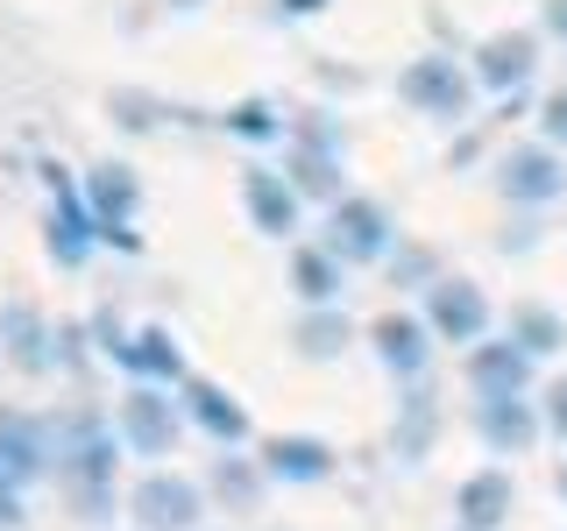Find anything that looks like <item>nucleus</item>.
<instances>
[{
	"label": "nucleus",
	"mask_w": 567,
	"mask_h": 531,
	"mask_svg": "<svg viewBox=\"0 0 567 531\" xmlns=\"http://www.w3.org/2000/svg\"><path fill=\"white\" fill-rule=\"evenodd\" d=\"M199 510H206V496L199 482H185V475H142V482L128 489V518L135 531H199Z\"/></svg>",
	"instance_id": "nucleus-3"
},
{
	"label": "nucleus",
	"mask_w": 567,
	"mask_h": 531,
	"mask_svg": "<svg viewBox=\"0 0 567 531\" xmlns=\"http://www.w3.org/2000/svg\"><path fill=\"white\" fill-rule=\"evenodd\" d=\"M171 8H199V0H171Z\"/></svg>",
	"instance_id": "nucleus-34"
},
{
	"label": "nucleus",
	"mask_w": 567,
	"mask_h": 531,
	"mask_svg": "<svg viewBox=\"0 0 567 531\" xmlns=\"http://www.w3.org/2000/svg\"><path fill=\"white\" fill-rule=\"evenodd\" d=\"M85 206H93V220H100V241H114V248H142L135 241V206H142V185H135V170L128 164H93L85 170Z\"/></svg>",
	"instance_id": "nucleus-8"
},
{
	"label": "nucleus",
	"mask_w": 567,
	"mask_h": 531,
	"mask_svg": "<svg viewBox=\"0 0 567 531\" xmlns=\"http://www.w3.org/2000/svg\"><path fill=\"white\" fill-rule=\"evenodd\" d=\"M468 383H475V397H525L532 354L518 341H475L468 347Z\"/></svg>",
	"instance_id": "nucleus-12"
},
{
	"label": "nucleus",
	"mask_w": 567,
	"mask_h": 531,
	"mask_svg": "<svg viewBox=\"0 0 567 531\" xmlns=\"http://www.w3.org/2000/svg\"><path fill=\"white\" fill-rule=\"evenodd\" d=\"M241 206H248V220H256L262 235H291L298 227V191H291V177H277V170H248L241 177Z\"/></svg>",
	"instance_id": "nucleus-18"
},
{
	"label": "nucleus",
	"mask_w": 567,
	"mask_h": 531,
	"mask_svg": "<svg viewBox=\"0 0 567 531\" xmlns=\"http://www.w3.org/2000/svg\"><path fill=\"white\" fill-rule=\"evenodd\" d=\"M454 510H461V531H496L511 518V475L504 468H483V475H468L454 496Z\"/></svg>",
	"instance_id": "nucleus-19"
},
{
	"label": "nucleus",
	"mask_w": 567,
	"mask_h": 531,
	"mask_svg": "<svg viewBox=\"0 0 567 531\" xmlns=\"http://www.w3.org/2000/svg\"><path fill=\"white\" fill-rule=\"evenodd\" d=\"M213 489H220L235 510H248V503H256V468H248L241 454H220V460H213Z\"/></svg>",
	"instance_id": "nucleus-25"
},
{
	"label": "nucleus",
	"mask_w": 567,
	"mask_h": 531,
	"mask_svg": "<svg viewBox=\"0 0 567 531\" xmlns=\"http://www.w3.org/2000/svg\"><path fill=\"white\" fill-rule=\"evenodd\" d=\"M560 503H567V468H560Z\"/></svg>",
	"instance_id": "nucleus-33"
},
{
	"label": "nucleus",
	"mask_w": 567,
	"mask_h": 531,
	"mask_svg": "<svg viewBox=\"0 0 567 531\" xmlns=\"http://www.w3.org/2000/svg\"><path fill=\"white\" fill-rule=\"evenodd\" d=\"M227 128H235V135H262V142H270V135L284 128V121H277V106L248 100V106H235V121H227Z\"/></svg>",
	"instance_id": "nucleus-27"
},
{
	"label": "nucleus",
	"mask_w": 567,
	"mask_h": 531,
	"mask_svg": "<svg viewBox=\"0 0 567 531\" xmlns=\"http://www.w3.org/2000/svg\"><path fill=\"white\" fill-rule=\"evenodd\" d=\"M369 341H377L390 376H419V368L433 362V326H419V319H404V312H383L377 326H369Z\"/></svg>",
	"instance_id": "nucleus-14"
},
{
	"label": "nucleus",
	"mask_w": 567,
	"mask_h": 531,
	"mask_svg": "<svg viewBox=\"0 0 567 531\" xmlns=\"http://www.w3.org/2000/svg\"><path fill=\"white\" fill-rule=\"evenodd\" d=\"M560 185H567V170L546 142H518V149H504V164H496V191H504L511 206H554Z\"/></svg>",
	"instance_id": "nucleus-10"
},
{
	"label": "nucleus",
	"mask_w": 567,
	"mask_h": 531,
	"mask_svg": "<svg viewBox=\"0 0 567 531\" xmlns=\"http://www.w3.org/2000/svg\"><path fill=\"white\" fill-rule=\"evenodd\" d=\"M327 248L341 262H383L390 256V212L377 199H333V212H327Z\"/></svg>",
	"instance_id": "nucleus-11"
},
{
	"label": "nucleus",
	"mask_w": 567,
	"mask_h": 531,
	"mask_svg": "<svg viewBox=\"0 0 567 531\" xmlns=\"http://www.w3.org/2000/svg\"><path fill=\"white\" fill-rule=\"evenodd\" d=\"M185 418L199 425L213 447H241V439H248V412L227 397L220 383H185Z\"/></svg>",
	"instance_id": "nucleus-15"
},
{
	"label": "nucleus",
	"mask_w": 567,
	"mask_h": 531,
	"mask_svg": "<svg viewBox=\"0 0 567 531\" xmlns=\"http://www.w3.org/2000/svg\"><path fill=\"white\" fill-rule=\"evenodd\" d=\"M291 341H298V354H312V362H333V354L348 347V319L333 312V305H312L306 319H298Z\"/></svg>",
	"instance_id": "nucleus-23"
},
{
	"label": "nucleus",
	"mask_w": 567,
	"mask_h": 531,
	"mask_svg": "<svg viewBox=\"0 0 567 531\" xmlns=\"http://www.w3.org/2000/svg\"><path fill=\"white\" fill-rule=\"evenodd\" d=\"M425 326H433L440 341L475 347L489 333V298L475 291L468 277H440V283H425Z\"/></svg>",
	"instance_id": "nucleus-9"
},
{
	"label": "nucleus",
	"mask_w": 567,
	"mask_h": 531,
	"mask_svg": "<svg viewBox=\"0 0 567 531\" xmlns=\"http://www.w3.org/2000/svg\"><path fill=\"white\" fill-rule=\"evenodd\" d=\"M425 418H433V412H425V397H404V433H398V447H404V454H419V447H425Z\"/></svg>",
	"instance_id": "nucleus-28"
},
{
	"label": "nucleus",
	"mask_w": 567,
	"mask_h": 531,
	"mask_svg": "<svg viewBox=\"0 0 567 531\" xmlns=\"http://www.w3.org/2000/svg\"><path fill=\"white\" fill-rule=\"evenodd\" d=\"M177 404L164 397V383H135L128 397H121V447L142 454V460H164L177 454Z\"/></svg>",
	"instance_id": "nucleus-4"
},
{
	"label": "nucleus",
	"mask_w": 567,
	"mask_h": 531,
	"mask_svg": "<svg viewBox=\"0 0 567 531\" xmlns=\"http://www.w3.org/2000/svg\"><path fill=\"white\" fill-rule=\"evenodd\" d=\"M256 468L277 475V482H327V475H333V447H327V439H306V433H284V439H262Z\"/></svg>",
	"instance_id": "nucleus-13"
},
{
	"label": "nucleus",
	"mask_w": 567,
	"mask_h": 531,
	"mask_svg": "<svg viewBox=\"0 0 567 531\" xmlns=\"http://www.w3.org/2000/svg\"><path fill=\"white\" fill-rule=\"evenodd\" d=\"M284 8H291V14H312V8H327V0H284Z\"/></svg>",
	"instance_id": "nucleus-32"
},
{
	"label": "nucleus",
	"mask_w": 567,
	"mask_h": 531,
	"mask_svg": "<svg viewBox=\"0 0 567 531\" xmlns=\"http://www.w3.org/2000/svg\"><path fill=\"white\" fill-rule=\"evenodd\" d=\"M14 524H22V496L0 489V531H14Z\"/></svg>",
	"instance_id": "nucleus-30"
},
{
	"label": "nucleus",
	"mask_w": 567,
	"mask_h": 531,
	"mask_svg": "<svg viewBox=\"0 0 567 531\" xmlns=\"http://www.w3.org/2000/svg\"><path fill=\"white\" fill-rule=\"evenodd\" d=\"M546 29H554L560 43H567V0H546Z\"/></svg>",
	"instance_id": "nucleus-31"
},
{
	"label": "nucleus",
	"mask_w": 567,
	"mask_h": 531,
	"mask_svg": "<svg viewBox=\"0 0 567 531\" xmlns=\"http://www.w3.org/2000/svg\"><path fill=\"white\" fill-rule=\"evenodd\" d=\"M291 191H306V199H341V156H333V135H306L291 156Z\"/></svg>",
	"instance_id": "nucleus-21"
},
{
	"label": "nucleus",
	"mask_w": 567,
	"mask_h": 531,
	"mask_svg": "<svg viewBox=\"0 0 567 531\" xmlns=\"http://www.w3.org/2000/svg\"><path fill=\"white\" fill-rule=\"evenodd\" d=\"M43 185H50V256H58L64 270H79L100 241V220H93V206H85V191H71V177L58 164H43Z\"/></svg>",
	"instance_id": "nucleus-6"
},
{
	"label": "nucleus",
	"mask_w": 567,
	"mask_h": 531,
	"mask_svg": "<svg viewBox=\"0 0 567 531\" xmlns=\"http://www.w3.org/2000/svg\"><path fill=\"white\" fill-rule=\"evenodd\" d=\"M525 79H532V35L504 29L475 50V85H483V93H518Z\"/></svg>",
	"instance_id": "nucleus-17"
},
{
	"label": "nucleus",
	"mask_w": 567,
	"mask_h": 531,
	"mask_svg": "<svg viewBox=\"0 0 567 531\" xmlns=\"http://www.w3.org/2000/svg\"><path fill=\"white\" fill-rule=\"evenodd\" d=\"M58 468V425L22 412V404H0V489L29 496V482Z\"/></svg>",
	"instance_id": "nucleus-2"
},
{
	"label": "nucleus",
	"mask_w": 567,
	"mask_h": 531,
	"mask_svg": "<svg viewBox=\"0 0 567 531\" xmlns=\"http://www.w3.org/2000/svg\"><path fill=\"white\" fill-rule=\"evenodd\" d=\"M546 425H554V433L567 439V376H560V383H546Z\"/></svg>",
	"instance_id": "nucleus-29"
},
{
	"label": "nucleus",
	"mask_w": 567,
	"mask_h": 531,
	"mask_svg": "<svg viewBox=\"0 0 567 531\" xmlns=\"http://www.w3.org/2000/svg\"><path fill=\"white\" fill-rule=\"evenodd\" d=\"M0 341H8L14 368H29V376L58 362V347H50V319L35 305H8V312H0Z\"/></svg>",
	"instance_id": "nucleus-20"
},
{
	"label": "nucleus",
	"mask_w": 567,
	"mask_h": 531,
	"mask_svg": "<svg viewBox=\"0 0 567 531\" xmlns=\"http://www.w3.org/2000/svg\"><path fill=\"white\" fill-rule=\"evenodd\" d=\"M539 142L546 149H567V85L546 93V106H539Z\"/></svg>",
	"instance_id": "nucleus-26"
},
{
	"label": "nucleus",
	"mask_w": 567,
	"mask_h": 531,
	"mask_svg": "<svg viewBox=\"0 0 567 531\" xmlns=\"http://www.w3.org/2000/svg\"><path fill=\"white\" fill-rule=\"evenodd\" d=\"M100 333H106V354L135 383H177L185 376V354H177V341L164 326H114V319H100Z\"/></svg>",
	"instance_id": "nucleus-7"
},
{
	"label": "nucleus",
	"mask_w": 567,
	"mask_h": 531,
	"mask_svg": "<svg viewBox=\"0 0 567 531\" xmlns=\"http://www.w3.org/2000/svg\"><path fill=\"white\" fill-rule=\"evenodd\" d=\"M398 93H404V106H412V114H425V121H461V114H468L475 79H468L454 58H419V64H404Z\"/></svg>",
	"instance_id": "nucleus-5"
},
{
	"label": "nucleus",
	"mask_w": 567,
	"mask_h": 531,
	"mask_svg": "<svg viewBox=\"0 0 567 531\" xmlns=\"http://www.w3.org/2000/svg\"><path fill=\"white\" fill-rule=\"evenodd\" d=\"M511 333H518V347H525V354H554V347L567 341L560 312H546V305H518V319H511Z\"/></svg>",
	"instance_id": "nucleus-24"
},
{
	"label": "nucleus",
	"mask_w": 567,
	"mask_h": 531,
	"mask_svg": "<svg viewBox=\"0 0 567 531\" xmlns=\"http://www.w3.org/2000/svg\"><path fill=\"white\" fill-rule=\"evenodd\" d=\"M291 291L306 298V305H333V298H341V256H333V248H298Z\"/></svg>",
	"instance_id": "nucleus-22"
},
{
	"label": "nucleus",
	"mask_w": 567,
	"mask_h": 531,
	"mask_svg": "<svg viewBox=\"0 0 567 531\" xmlns=\"http://www.w3.org/2000/svg\"><path fill=\"white\" fill-rule=\"evenodd\" d=\"M114 460H121V439L93 412L58 418V468L50 475H64V496L79 518H93V524L114 518Z\"/></svg>",
	"instance_id": "nucleus-1"
},
{
	"label": "nucleus",
	"mask_w": 567,
	"mask_h": 531,
	"mask_svg": "<svg viewBox=\"0 0 567 531\" xmlns=\"http://www.w3.org/2000/svg\"><path fill=\"white\" fill-rule=\"evenodd\" d=\"M475 433L489 439V454H525L539 439V412L525 397H483L475 404Z\"/></svg>",
	"instance_id": "nucleus-16"
}]
</instances>
